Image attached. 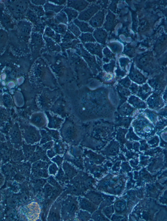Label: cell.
Listing matches in <instances>:
<instances>
[{
  "label": "cell",
  "mask_w": 167,
  "mask_h": 221,
  "mask_svg": "<svg viewBox=\"0 0 167 221\" xmlns=\"http://www.w3.org/2000/svg\"><path fill=\"white\" fill-rule=\"evenodd\" d=\"M100 7L96 5H92L80 14L78 19L80 20L87 21L97 12Z\"/></svg>",
  "instance_id": "3"
},
{
  "label": "cell",
  "mask_w": 167,
  "mask_h": 221,
  "mask_svg": "<svg viewBox=\"0 0 167 221\" xmlns=\"http://www.w3.org/2000/svg\"><path fill=\"white\" fill-rule=\"evenodd\" d=\"M79 217L83 220H86L90 218V215L87 212H82L80 214Z\"/></svg>",
  "instance_id": "35"
},
{
  "label": "cell",
  "mask_w": 167,
  "mask_h": 221,
  "mask_svg": "<svg viewBox=\"0 0 167 221\" xmlns=\"http://www.w3.org/2000/svg\"><path fill=\"white\" fill-rule=\"evenodd\" d=\"M41 138L40 144H43L52 141L53 139L46 130L41 129L40 131Z\"/></svg>",
  "instance_id": "12"
},
{
  "label": "cell",
  "mask_w": 167,
  "mask_h": 221,
  "mask_svg": "<svg viewBox=\"0 0 167 221\" xmlns=\"http://www.w3.org/2000/svg\"><path fill=\"white\" fill-rule=\"evenodd\" d=\"M114 16L113 14L110 13L107 16L106 21L105 24V28L107 30H111L114 24Z\"/></svg>",
  "instance_id": "13"
},
{
  "label": "cell",
  "mask_w": 167,
  "mask_h": 221,
  "mask_svg": "<svg viewBox=\"0 0 167 221\" xmlns=\"http://www.w3.org/2000/svg\"><path fill=\"white\" fill-rule=\"evenodd\" d=\"M36 182L39 186H43L46 183V181L43 179H39L36 180Z\"/></svg>",
  "instance_id": "38"
},
{
  "label": "cell",
  "mask_w": 167,
  "mask_h": 221,
  "mask_svg": "<svg viewBox=\"0 0 167 221\" xmlns=\"http://www.w3.org/2000/svg\"><path fill=\"white\" fill-rule=\"evenodd\" d=\"M19 168L22 173L26 175H29L30 173L31 166L29 163H25L19 165Z\"/></svg>",
  "instance_id": "20"
},
{
  "label": "cell",
  "mask_w": 167,
  "mask_h": 221,
  "mask_svg": "<svg viewBox=\"0 0 167 221\" xmlns=\"http://www.w3.org/2000/svg\"><path fill=\"white\" fill-rule=\"evenodd\" d=\"M93 35L98 42L104 44L107 36V33L106 31L102 29H99L94 31Z\"/></svg>",
  "instance_id": "7"
},
{
  "label": "cell",
  "mask_w": 167,
  "mask_h": 221,
  "mask_svg": "<svg viewBox=\"0 0 167 221\" xmlns=\"http://www.w3.org/2000/svg\"><path fill=\"white\" fill-rule=\"evenodd\" d=\"M63 159V158L58 156L53 158L52 160L57 164L58 166H60L62 163Z\"/></svg>",
  "instance_id": "34"
},
{
  "label": "cell",
  "mask_w": 167,
  "mask_h": 221,
  "mask_svg": "<svg viewBox=\"0 0 167 221\" xmlns=\"http://www.w3.org/2000/svg\"><path fill=\"white\" fill-rule=\"evenodd\" d=\"M74 22L76 25L79 28L80 31L83 32L92 33L93 31V29L85 22L79 21L77 20H75Z\"/></svg>",
  "instance_id": "9"
},
{
  "label": "cell",
  "mask_w": 167,
  "mask_h": 221,
  "mask_svg": "<svg viewBox=\"0 0 167 221\" xmlns=\"http://www.w3.org/2000/svg\"><path fill=\"white\" fill-rule=\"evenodd\" d=\"M47 154L49 158H51L56 155V153L55 151L53 149H51L50 150L48 151Z\"/></svg>",
  "instance_id": "39"
},
{
  "label": "cell",
  "mask_w": 167,
  "mask_h": 221,
  "mask_svg": "<svg viewBox=\"0 0 167 221\" xmlns=\"http://www.w3.org/2000/svg\"><path fill=\"white\" fill-rule=\"evenodd\" d=\"M52 188L50 185H46L44 189V192L46 196H49L51 194L52 192Z\"/></svg>",
  "instance_id": "32"
},
{
  "label": "cell",
  "mask_w": 167,
  "mask_h": 221,
  "mask_svg": "<svg viewBox=\"0 0 167 221\" xmlns=\"http://www.w3.org/2000/svg\"><path fill=\"white\" fill-rule=\"evenodd\" d=\"M58 170L57 166L54 163H53L49 167V170L51 174H55Z\"/></svg>",
  "instance_id": "29"
},
{
  "label": "cell",
  "mask_w": 167,
  "mask_h": 221,
  "mask_svg": "<svg viewBox=\"0 0 167 221\" xmlns=\"http://www.w3.org/2000/svg\"><path fill=\"white\" fill-rule=\"evenodd\" d=\"M11 160L15 163H18L24 158V154L22 150H14L11 157Z\"/></svg>",
  "instance_id": "8"
},
{
  "label": "cell",
  "mask_w": 167,
  "mask_h": 221,
  "mask_svg": "<svg viewBox=\"0 0 167 221\" xmlns=\"http://www.w3.org/2000/svg\"><path fill=\"white\" fill-rule=\"evenodd\" d=\"M52 138L54 139L56 141L59 140L60 139V136L59 133L57 130L50 129L46 128H44Z\"/></svg>",
  "instance_id": "17"
},
{
  "label": "cell",
  "mask_w": 167,
  "mask_h": 221,
  "mask_svg": "<svg viewBox=\"0 0 167 221\" xmlns=\"http://www.w3.org/2000/svg\"><path fill=\"white\" fill-rule=\"evenodd\" d=\"M64 11L67 14L69 21L75 19L78 16V13L77 12L72 9H66Z\"/></svg>",
  "instance_id": "18"
},
{
  "label": "cell",
  "mask_w": 167,
  "mask_h": 221,
  "mask_svg": "<svg viewBox=\"0 0 167 221\" xmlns=\"http://www.w3.org/2000/svg\"><path fill=\"white\" fill-rule=\"evenodd\" d=\"M68 28L70 30L77 36H79L81 34L79 29L74 24L71 23L69 26Z\"/></svg>",
  "instance_id": "24"
},
{
  "label": "cell",
  "mask_w": 167,
  "mask_h": 221,
  "mask_svg": "<svg viewBox=\"0 0 167 221\" xmlns=\"http://www.w3.org/2000/svg\"><path fill=\"white\" fill-rule=\"evenodd\" d=\"M113 220L114 221H123L125 220V219L123 217L115 216L113 218Z\"/></svg>",
  "instance_id": "42"
},
{
  "label": "cell",
  "mask_w": 167,
  "mask_h": 221,
  "mask_svg": "<svg viewBox=\"0 0 167 221\" xmlns=\"http://www.w3.org/2000/svg\"><path fill=\"white\" fill-rule=\"evenodd\" d=\"M85 46L88 50L95 53L99 52L101 48L100 46L96 44H86Z\"/></svg>",
  "instance_id": "22"
},
{
  "label": "cell",
  "mask_w": 167,
  "mask_h": 221,
  "mask_svg": "<svg viewBox=\"0 0 167 221\" xmlns=\"http://www.w3.org/2000/svg\"><path fill=\"white\" fill-rule=\"evenodd\" d=\"M14 167L11 164H8L4 165L2 167V170L5 173L8 174L11 173L14 170Z\"/></svg>",
  "instance_id": "25"
},
{
  "label": "cell",
  "mask_w": 167,
  "mask_h": 221,
  "mask_svg": "<svg viewBox=\"0 0 167 221\" xmlns=\"http://www.w3.org/2000/svg\"><path fill=\"white\" fill-rule=\"evenodd\" d=\"M80 38L83 42H94L96 41L92 34L89 33H82Z\"/></svg>",
  "instance_id": "15"
},
{
  "label": "cell",
  "mask_w": 167,
  "mask_h": 221,
  "mask_svg": "<svg viewBox=\"0 0 167 221\" xmlns=\"http://www.w3.org/2000/svg\"><path fill=\"white\" fill-rule=\"evenodd\" d=\"M33 11L38 15L42 16L43 15V11L40 7H33L31 8Z\"/></svg>",
  "instance_id": "30"
},
{
  "label": "cell",
  "mask_w": 167,
  "mask_h": 221,
  "mask_svg": "<svg viewBox=\"0 0 167 221\" xmlns=\"http://www.w3.org/2000/svg\"><path fill=\"white\" fill-rule=\"evenodd\" d=\"M147 26V22L145 20H143L142 22L141 28L142 31H144L145 29Z\"/></svg>",
  "instance_id": "41"
},
{
  "label": "cell",
  "mask_w": 167,
  "mask_h": 221,
  "mask_svg": "<svg viewBox=\"0 0 167 221\" xmlns=\"http://www.w3.org/2000/svg\"><path fill=\"white\" fill-rule=\"evenodd\" d=\"M104 212L107 217L110 218L114 212V209L113 206L105 208L104 210Z\"/></svg>",
  "instance_id": "27"
},
{
  "label": "cell",
  "mask_w": 167,
  "mask_h": 221,
  "mask_svg": "<svg viewBox=\"0 0 167 221\" xmlns=\"http://www.w3.org/2000/svg\"><path fill=\"white\" fill-rule=\"evenodd\" d=\"M34 3L36 5H42L45 3L44 1H33Z\"/></svg>",
  "instance_id": "43"
},
{
  "label": "cell",
  "mask_w": 167,
  "mask_h": 221,
  "mask_svg": "<svg viewBox=\"0 0 167 221\" xmlns=\"http://www.w3.org/2000/svg\"><path fill=\"white\" fill-rule=\"evenodd\" d=\"M12 145L9 141L1 143V154L2 159L4 160H8L11 155Z\"/></svg>",
  "instance_id": "5"
},
{
  "label": "cell",
  "mask_w": 167,
  "mask_h": 221,
  "mask_svg": "<svg viewBox=\"0 0 167 221\" xmlns=\"http://www.w3.org/2000/svg\"><path fill=\"white\" fill-rule=\"evenodd\" d=\"M9 205L11 206L15 205L18 203V200L15 197H13L10 199L9 201Z\"/></svg>",
  "instance_id": "36"
},
{
  "label": "cell",
  "mask_w": 167,
  "mask_h": 221,
  "mask_svg": "<svg viewBox=\"0 0 167 221\" xmlns=\"http://www.w3.org/2000/svg\"><path fill=\"white\" fill-rule=\"evenodd\" d=\"M104 11H99L90 21V25L94 28L101 26L104 22Z\"/></svg>",
  "instance_id": "4"
},
{
  "label": "cell",
  "mask_w": 167,
  "mask_h": 221,
  "mask_svg": "<svg viewBox=\"0 0 167 221\" xmlns=\"http://www.w3.org/2000/svg\"><path fill=\"white\" fill-rule=\"evenodd\" d=\"M48 182L50 183L52 185L54 186H56L58 185L57 183L52 177L49 178Z\"/></svg>",
  "instance_id": "40"
},
{
  "label": "cell",
  "mask_w": 167,
  "mask_h": 221,
  "mask_svg": "<svg viewBox=\"0 0 167 221\" xmlns=\"http://www.w3.org/2000/svg\"><path fill=\"white\" fill-rule=\"evenodd\" d=\"M93 218L95 220L97 221H104L106 220L101 214L99 213H95L93 216Z\"/></svg>",
  "instance_id": "31"
},
{
  "label": "cell",
  "mask_w": 167,
  "mask_h": 221,
  "mask_svg": "<svg viewBox=\"0 0 167 221\" xmlns=\"http://www.w3.org/2000/svg\"><path fill=\"white\" fill-rule=\"evenodd\" d=\"M48 165L47 163L41 160H38L33 163L32 166V171L34 173L38 171L40 169H46L48 168Z\"/></svg>",
  "instance_id": "11"
},
{
  "label": "cell",
  "mask_w": 167,
  "mask_h": 221,
  "mask_svg": "<svg viewBox=\"0 0 167 221\" xmlns=\"http://www.w3.org/2000/svg\"><path fill=\"white\" fill-rule=\"evenodd\" d=\"M132 79L139 83L143 82L145 81V78L143 76L138 72H134L132 73L131 75Z\"/></svg>",
  "instance_id": "21"
},
{
  "label": "cell",
  "mask_w": 167,
  "mask_h": 221,
  "mask_svg": "<svg viewBox=\"0 0 167 221\" xmlns=\"http://www.w3.org/2000/svg\"><path fill=\"white\" fill-rule=\"evenodd\" d=\"M115 207L117 212H121L125 209L126 205L124 202L119 201L115 204Z\"/></svg>",
  "instance_id": "23"
},
{
  "label": "cell",
  "mask_w": 167,
  "mask_h": 221,
  "mask_svg": "<svg viewBox=\"0 0 167 221\" xmlns=\"http://www.w3.org/2000/svg\"><path fill=\"white\" fill-rule=\"evenodd\" d=\"M53 145L54 141H51L43 145L41 147L44 150L46 151L48 149H51L53 146Z\"/></svg>",
  "instance_id": "28"
},
{
  "label": "cell",
  "mask_w": 167,
  "mask_h": 221,
  "mask_svg": "<svg viewBox=\"0 0 167 221\" xmlns=\"http://www.w3.org/2000/svg\"><path fill=\"white\" fill-rule=\"evenodd\" d=\"M88 198L96 203H100L102 200L101 195L95 193H91L88 195Z\"/></svg>",
  "instance_id": "19"
},
{
  "label": "cell",
  "mask_w": 167,
  "mask_h": 221,
  "mask_svg": "<svg viewBox=\"0 0 167 221\" xmlns=\"http://www.w3.org/2000/svg\"><path fill=\"white\" fill-rule=\"evenodd\" d=\"M28 196L26 194H23L20 197V200L22 202H26L28 200Z\"/></svg>",
  "instance_id": "37"
},
{
  "label": "cell",
  "mask_w": 167,
  "mask_h": 221,
  "mask_svg": "<svg viewBox=\"0 0 167 221\" xmlns=\"http://www.w3.org/2000/svg\"><path fill=\"white\" fill-rule=\"evenodd\" d=\"M80 205L81 207L84 209L91 212L94 210V207L90 202L86 199H83L81 201Z\"/></svg>",
  "instance_id": "14"
},
{
  "label": "cell",
  "mask_w": 167,
  "mask_h": 221,
  "mask_svg": "<svg viewBox=\"0 0 167 221\" xmlns=\"http://www.w3.org/2000/svg\"><path fill=\"white\" fill-rule=\"evenodd\" d=\"M35 173H37L39 176L41 177L45 178L48 176V171L45 169H40Z\"/></svg>",
  "instance_id": "26"
},
{
  "label": "cell",
  "mask_w": 167,
  "mask_h": 221,
  "mask_svg": "<svg viewBox=\"0 0 167 221\" xmlns=\"http://www.w3.org/2000/svg\"><path fill=\"white\" fill-rule=\"evenodd\" d=\"M149 58V56L148 53H144L138 58V63L140 65L144 66L148 63Z\"/></svg>",
  "instance_id": "16"
},
{
  "label": "cell",
  "mask_w": 167,
  "mask_h": 221,
  "mask_svg": "<svg viewBox=\"0 0 167 221\" xmlns=\"http://www.w3.org/2000/svg\"><path fill=\"white\" fill-rule=\"evenodd\" d=\"M22 136L26 143L33 144L41 140L40 131L35 127L28 126L20 128Z\"/></svg>",
  "instance_id": "1"
},
{
  "label": "cell",
  "mask_w": 167,
  "mask_h": 221,
  "mask_svg": "<svg viewBox=\"0 0 167 221\" xmlns=\"http://www.w3.org/2000/svg\"><path fill=\"white\" fill-rule=\"evenodd\" d=\"M36 145H31L23 143L22 147L24 159H28L31 158L35 150Z\"/></svg>",
  "instance_id": "6"
},
{
  "label": "cell",
  "mask_w": 167,
  "mask_h": 221,
  "mask_svg": "<svg viewBox=\"0 0 167 221\" xmlns=\"http://www.w3.org/2000/svg\"><path fill=\"white\" fill-rule=\"evenodd\" d=\"M71 2V7L78 11H81L84 10L88 4V2L85 1H74Z\"/></svg>",
  "instance_id": "10"
},
{
  "label": "cell",
  "mask_w": 167,
  "mask_h": 221,
  "mask_svg": "<svg viewBox=\"0 0 167 221\" xmlns=\"http://www.w3.org/2000/svg\"><path fill=\"white\" fill-rule=\"evenodd\" d=\"M18 125L15 124L11 128L9 132L10 140L15 148L19 149L22 146V133Z\"/></svg>",
  "instance_id": "2"
},
{
  "label": "cell",
  "mask_w": 167,
  "mask_h": 221,
  "mask_svg": "<svg viewBox=\"0 0 167 221\" xmlns=\"http://www.w3.org/2000/svg\"><path fill=\"white\" fill-rule=\"evenodd\" d=\"M29 18L32 21H35L37 19V16L33 12L29 11L28 13Z\"/></svg>",
  "instance_id": "33"
}]
</instances>
